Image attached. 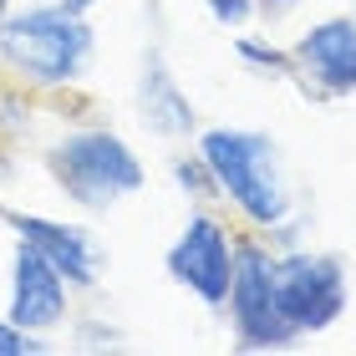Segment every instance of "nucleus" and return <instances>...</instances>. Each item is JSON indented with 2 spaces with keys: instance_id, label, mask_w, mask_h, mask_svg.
I'll list each match as a JSON object with an SVG mask.
<instances>
[{
  "instance_id": "obj_8",
  "label": "nucleus",
  "mask_w": 356,
  "mask_h": 356,
  "mask_svg": "<svg viewBox=\"0 0 356 356\" xmlns=\"http://www.w3.org/2000/svg\"><path fill=\"white\" fill-rule=\"evenodd\" d=\"M67 305H72V285L36 245L15 239L10 250V321L26 331H56L67 321Z\"/></svg>"
},
{
  "instance_id": "obj_9",
  "label": "nucleus",
  "mask_w": 356,
  "mask_h": 356,
  "mask_svg": "<svg viewBox=\"0 0 356 356\" xmlns=\"http://www.w3.org/2000/svg\"><path fill=\"white\" fill-rule=\"evenodd\" d=\"M296 61L321 92L346 97L356 92V21L351 15H331L316 21L305 36L296 41Z\"/></svg>"
},
{
  "instance_id": "obj_6",
  "label": "nucleus",
  "mask_w": 356,
  "mask_h": 356,
  "mask_svg": "<svg viewBox=\"0 0 356 356\" xmlns=\"http://www.w3.org/2000/svg\"><path fill=\"white\" fill-rule=\"evenodd\" d=\"M168 275L184 290H193L204 305H224L229 296V275H234V245H229V229L214 219V214H193L184 224V234L168 245L163 254Z\"/></svg>"
},
{
  "instance_id": "obj_12",
  "label": "nucleus",
  "mask_w": 356,
  "mask_h": 356,
  "mask_svg": "<svg viewBox=\"0 0 356 356\" xmlns=\"http://www.w3.org/2000/svg\"><path fill=\"white\" fill-rule=\"evenodd\" d=\"M173 178H178L184 188H193L199 199H214V193H219V184H214V173H209L204 158H178V163H173Z\"/></svg>"
},
{
  "instance_id": "obj_10",
  "label": "nucleus",
  "mask_w": 356,
  "mask_h": 356,
  "mask_svg": "<svg viewBox=\"0 0 356 356\" xmlns=\"http://www.w3.org/2000/svg\"><path fill=\"white\" fill-rule=\"evenodd\" d=\"M138 112H143V127H148L153 138H188L193 127H199V118H193V102L184 97V87H178V76L168 72L163 51L143 56V76H138Z\"/></svg>"
},
{
  "instance_id": "obj_3",
  "label": "nucleus",
  "mask_w": 356,
  "mask_h": 356,
  "mask_svg": "<svg viewBox=\"0 0 356 356\" xmlns=\"http://www.w3.org/2000/svg\"><path fill=\"white\" fill-rule=\"evenodd\" d=\"M46 173L51 184L82 209H112L127 193L143 188V158L133 143L118 138L112 127H76L46 148Z\"/></svg>"
},
{
  "instance_id": "obj_5",
  "label": "nucleus",
  "mask_w": 356,
  "mask_h": 356,
  "mask_svg": "<svg viewBox=\"0 0 356 356\" xmlns=\"http://www.w3.org/2000/svg\"><path fill=\"white\" fill-rule=\"evenodd\" d=\"M234 316V341L250 346V351H275V346H290L285 316H280V300H275V254L260 245H245L234 250V275H229V296H224Z\"/></svg>"
},
{
  "instance_id": "obj_1",
  "label": "nucleus",
  "mask_w": 356,
  "mask_h": 356,
  "mask_svg": "<svg viewBox=\"0 0 356 356\" xmlns=\"http://www.w3.org/2000/svg\"><path fill=\"white\" fill-rule=\"evenodd\" d=\"M97 36L87 26V10H72L67 0L6 10L0 15V61L26 76L31 87H72L92 67Z\"/></svg>"
},
{
  "instance_id": "obj_14",
  "label": "nucleus",
  "mask_w": 356,
  "mask_h": 356,
  "mask_svg": "<svg viewBox=\"0 0 356 356\" xmlns=\"http://www.w3.org/2000/svg\"><path fill=\"white\" fill-rule=\"evenodd\" d=\"M250 0H209V15H214L219 26H245L250 21Z\"/></svg>"
},
{
  "instance_id": "obj_16",
  "label": "nucleus",
  "mask_w": 356,
  "mask_h": 356,
  "mask_svg": "<svg viewBox=\"0 0 356 356\" xmlns=\"http://www.w3.org/2000/svg\"><path fill=\"white\" fill-rule=\"evenodd\" d=\"M67 6H72V10H92V6H97V0H67Z\"/></svg>"
},
{
  "instance_id": "obj_2",
  "label": "nucleus",
  "mask_w": 356,
  "mask_h": 356,
  "mask_svg": "<svg viewBox=\"0 0 356 356\" xmlns=\"http://www.w3.org/2000/svg\"><path fill=\"white\" fill-rule=\"evenodd\" d=\"M199 158L214 173L219 193H229L234 209L265 229H280L290 219V178L280 163V148L265 133H250V127H209L199 138Z\"/></svg>"
},
{
  "instance_id": "obj_15",
  "label": "nucleus",
  "mask_w": 356,
  "mask_h": 356,
  "mask_svg": "<svg viewBox=\"0 0 356 356\" xmlns=\"http://www.w3.org/2000/svg\"><path fill=\"white\" fill-rule=\"evenodd\" d=\"M270 10H290V6H300V0H265Z\"/></svg>"
},
{
  "instance_id": "obj_17",
  "label": "nucleus",
  "mask_w": 356,
  "mask_h": 356,
  "mask_svg": "<svg viewBox=\"0 0 356 356\" xmlns=\"http://www.w3.org/2000/svg\"><path fill=\"white\" fill-rule=\"evenodd\" d=\"M6 6H10V0H0V15H6Z\"/></svg>"
},
{
  "instance_id": "obj_11",
  "label": "nucleus",
  "mask_w": 356,
  "mask_h": 356,
  "mask_svg": "<svg viewBox=\"0 0 356 356\" xmlns=\"http://www.w3.org/2000/svg\"><path fill=\"white\" fill-rule=\"evenodd\" d=\"M26 351H46V336L15 326L10 316H0V356H26Z\"/></svg>"
},
{
  "instance_id": "obj_4",
  "label": "nucleus",
  "mask_w": 356,
  "mask_h": 356,
  "mask_svg": "<svg viewBox=\"0 0 356 356\" xmlns=\"http://www.w3.org/2000/svg\"><path fill=\"white\" fill-rule=\"evenodd\" d=\"M275 300L296 341L305 331H326L346 311V265L336 254L290 250L275 260Z\"/></svg>"
},
{
  "instance_id": "obj_13",
  "label": "nucleus",
  "mask_w": 356,
  "mask_h": 356,
  "mask_svg": "<svg viewBox=\"0 0 356 356\" xmlns=\"http://www.w3.org/2000/svg\"><path fill=\"white\" fill-rule=\"evenodd\" d=\"M234 51L250 61V67H265V72H290V56L285 51H275V46H260V41H250V36H239L234 41Z\"/></svg>"
},
{
  "instance_id": "obj_7",
  "label": "nucleus",
  "mask_w": 356,
  "mask_h": 356,
  "mask_svg": "<svg viewBox=\"0 0 356 356\" xmlns=\"http://www.w3.org/2000/svg\"><path fill=\"white\" fill-rule=\"evenodd\" d=\"M0 219L15 229V239L36 245L46 260L67 275L72 290H97V280H102V239H97L87 224L46 219V214H21V209H0Z\"/></svg>"
},
{
  "instance_id": "obj_18",
  "label": "nucleus",
  "mask_w": 356,
  "mask_h": 356,
  "mask_svg": "<svg viewBox=\"0 0 356 356\" xmlns=\"http://www.w3.org/2000/svg\"><path fill=\"white\" fill-rule=\"evenodd\" d=\"M0 173H6V163H0Z\"/></svg>"
}]
</instances>
